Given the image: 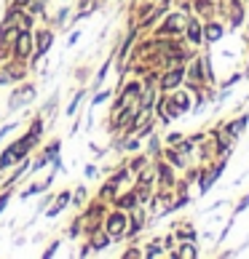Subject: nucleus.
Segmentation results:
<instances>
[{"mask_svg": "<svg viewBox=\"0 0 249 259\" xmlns=\"http://www.w3.org/2000/svg\"><path fill=\"white\" fill-rule=\"evenodd\" d=\"M171 102H174V107L180 110V112H188L190 110V94L188 91H180V94H174V97H169Z\"/></svg>", "mask_w": 249, "mask_h": 259, "instance_id": "423d86ee", "label": "nucleus"}, {"mask_svg": "<svg viewBox=\"0 0 249 259\" xmlns=\"http://www.w3.org/2000/svg\"><path fill=\"white\" fill-rule=\"evenodd\" d=\"M123 230H126V217H123V214H113L108 219V235L110 238H118Z\"/></svg>", "mask_w": 249, "mask_h": 259, "instance_id": "7ed1b4c3", "label": "nucleus"}, {"mask_svg": "<svg viewBox=\"0 0 249 259\" xmlns=\"http://www.w3.org/2000/svg\"><path fill=\"white\" fill-rule=\"evenodd\" d=\"M223 35H225V24L220 22V19H209L206 27H204V40L206 43H217Z\"/></svg>", "mask_w": 249, "mask_h": 259, "instance_id": "f03ea898", "label": "nucleus"}, {"mask_svg": "<svg viewBox=\"0 0 249 259\" xmlns=\"http://www.w3.org/2000/svg\"><path fill=\"white\" fill-rule=\"evenodd\" d=\"M38 131H41V123H35V128H32V134H30L27 139L16 142L14 147H8V150L3 152V158H0V166H11V163H14L19 155H24V152L32 147V142H35V137H38Z\"/></svg>", "mask_w": 249, "mask_h": 259, "instance_id": "f257e3e1", "label": "nucleus"}, {"mask_svg": "<svg viewBox=\"0 0 249 259\" xmlns=\"http://www.w3.org/2000/svg\"><path fill=\"white\" fill-rule=\"evenodd\" d=\"M16 51H19V54H22V56H27V54H30V35H27V32H22V35H19V43H16Z\"/></svg>", "mask_w": 249, "mask_h": 259, "instance_id": "0eeeda50", "label": "nucleus"}, {"mask_svg": "<svg viewBox=\"0 0 249 259\" xmlns=\"http://www.w3.org/2000/svg\"><path fill=\"white\" fill-rule=\"evenodd\" d=\"M24 3H30V0H19V6H24Z\"/></svg>", "mask_w": 249, "mask_h": 259, "instance_id": "dca6fc26", "label": "nucleus"}, {"mask_svg": "<svg viewBox=\"0 0 249 259\" xmlns=\"http://www.w3.org/2000/svg\"><path fill=\"white\" fill-rule=\"evenodd\" d=\"M158 171H161V182H166V185H171V182H174V179H171V168H169V166H161Z\"/></svg>", "mask_w": 249, "mask_h": 259, "instance_id": "f8f14e48", "label": "nucleus"}, {"mask_svg": "<svg viewBox=\"0 0 249 259\" xmlns=\"http://www.w3.org/2000/svg\"><path fill=\"white\" fill-rule=\"evenodd\" d=\"M183 78H185V70H171V72H166V78H161V89H177L180 83H183Z\"/></svg>", "mask_w": 249, "mask_h": 259, "instance_id": "20e7f679", "label": "nucleus"}, {"mask_svg": "<svg viewBox=\"0 0 249 259\" xmlns=\"http://www.w3.org/2000/svg\"><path fill=\"white\" fill-rule=\"evenodd\" d=\"M177 235H180V241H196V233L190 227H185V230H177Z\"/></svg>", "mask_w": 249, "mask_h": 259, "instance_id": "9d476101", "label": "nucleus"}, {"mask_svg": "<svg viewBox=\"0 0 249 259\" xmlns=\"http://www.w3.org/2000/svg\"><path fill=\"white\" fill-rule=\"evenodd\" d=\"M49 46H51V32H41V37H38V49H41V54H46Z\"/></svg>", "mask_w": 249, "mask_h": 259, "instance_id": "6e6552de", "label": "nucleus"}, {"mask_svg": "<svg viewBox=\"0 0 249 259\" xmlns=\"http://www.w3.org/2000/svg\"><path fill=\"white\" fill-rule=\"evenodd\" d=\"M249 206V195H244L241 200H238V206H236V211H233V214H241V211Z\"/></svg>", "mask_w": 249, "mask_h": 259, "instance_id": "4468645a", "label": "nucleus"}, {"mask_svg": "<svg viewBox=\"0 0 249 259\" xmlns=\"http://www.w3.org/2000/svg\"><path fill=\"white\" fill-rule=\"evenodd\" d=\"M185 30H188V40H190V43L198 46L201 40H204V35H201V32H204V27H201L196 19H188V22H185Z\"/></svg>", "mask_w": 249, "mask_h": 259, "instance_id": "39448f33", "label": "nucleus"}, {"mask_svg": "<svg viewBox=\"0 0 249 259\" xmlns=\"http://www.w3.org/2000/svg\"><path fill=\"white\" fill-rule=\"evenodd\" d=\"M108 97H110V91H102V94H99V97H94V104H102V102H104V99H108Z\"/></svg>", "mask_w": 249, "mask_h": 259, "instance_id": "2eb2a0df", "label": "nucleus"}, {"mask_svg": "<svg viewBox=\"0 0 249 259\" xmlns=\"http://www.w3.org/2000/svg\"><path fill=\"white\" fill-rule=\"evenodd\" d=\"M67 200H70V195H67V193H64V195H59V200H56V206L49 211V214H51V217H54V214H59V211L64 208V203H67Z\"/></svg>", "mask_w": 249, "mask_h": 259, "instance_id": "1a4fd4ad", "label": "nucleus"}, {"mask_svg": "<svg viewBox=\"0 0 249 259\" xmlns=\"http://www.w3.org/2000/svg\"><path fill=\"white\" fill-rule=\"evenodd\" d=\"M108 241H110L108 233H104V235H97V238H94V248H104V246H108Z\"/></svg>", "mask_w": 249, "mask_h": 259, "instance_id": "ddd939ff", "label": "nucleus"}, {"mask_svg": "<svg viewBox=\"0 0 249 259\" xmlns=\"http://www.w3.org/2000/svg\"><path fill=\"white\" fill-rule=\"evenodd\" d=\"M134 203H137V195H126V198H121V200H118V206H121V208H134Z\"/></svg>", "mask_w": 249, "mask_h": 259, "instance_id": "9b49d317", "label": "nucleus"}]
</instances>
